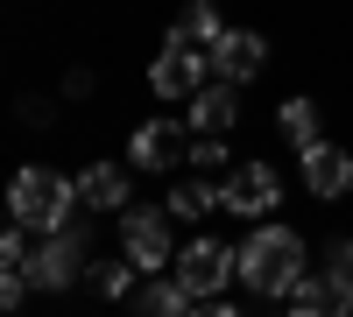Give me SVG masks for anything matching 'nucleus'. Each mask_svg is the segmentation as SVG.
Here are the masks:
<instances>
[{"mask_svg":"<svg viewBox=\"0 0 353 317\" xmlns=\"http://www.w3.org/2000/svg\"><path fill=\"white\" fill-rule=\"evenodd\" d=\"M85 197H78V177H57V169L43 162H21L14 184H8V219L28 226V233H64V226H78Z\"/></svg>","mask_w":353,"mask_h":317,"instance_id":"obj_1","label":"nucleus"},{"mask_svg":"<svg viewBox=\"0 0 353 317\" xmlns=\"http://www.w3.org/2000/svg\"><path fill=\"white\" fill-rule=\"evenodd\" d=\"M311 268H304V240L290 233V226H248V240H241V289H254V296H290L304 282Z\"/></svg>","mask_w":353,"mask_h":317,"instance_id":"obj_2","label":"nucleus"},{"mask_svg":"<svg viewBox=\"0 0 353 317\" xmlns=\"http://www.w3.org/2000/svg\"><path fill=\"white\" fill-rule=\"evenodd\" d=\"M170 275L184 282L198 303H219L226 282H241V247H226L219 233H198V240L176 247V268H170Z\"/></svg>","mask_w":353,"mask_h":317,"instance_id":"obj_3","label":"nucleus"},{"mask_svg":"<svg viewBox=\"0 0 353 317\" xmlns=\"http://www.w3.org/2000/svg\"><path fill=\"white\" fill-rule=\"evenodd\" d=\"M205 85H212V50L163 36L156 64H149V92H156V99H198Z\"/></svg>","mask_w":353,"mask_h":317,"instance_id":"obj_4","label":"nucleus"},{"mask_svg":"<svg viewBox=\"0 0 353 317\" xmlns=\"http://www.w3.org/2000/svg\"><path fill=\"white\" fill-rule=\"evenodd\" d=\"M121 254H128L141 275H170V268H176L170 212H156V205H128V212H121Z\"/></svg>","mask_w":353,"mask_h":317,"instance_id":"obj_5","label":"nucleus"},{"mask_svg":"<svg viewBox=\"0 0 353 317\" xmlns=\"http://www.w3.org/2000/svg\"><path fill=\"white\" fill-rule=\"evenodd\" d=\"M85 268H92V261H85V233H78V226H64V233H36V254H28V282H36L43 296L71 289Z\"/></svg>","mask_w":353,"mask_h":317,"instance_id":"obj_6","label":"nucleus"},{"mask_svg":"<svg viewBox=\"0 0 353 317\" xmlns=\"http://www.w3.org/2000/svg\"><path fill=\"white\" fill-rule=\"evenodd\" d=\"M276 205H283V177L269 162H233L226 169V212L233 219H276Z\"/></svg>","mask_w":353,"mask_h":317,"instance_id":"obj_7","label":"nucleus"},{"mask_svg":"<svg viewBox=\"0 0 353 317\" xmlns=\"http://www.w3.org/2000/svg\"><path fill=\"white\" fill-rule=\"evenodd\" d=\"M261 71H269V36H254V28H226V36L212 43V78L248 85Z\"/></svg>","mask_w":353,"mask_h":317,"instance_id":"obj_8","label":"nucleus"},{"mask_svg":"<svg viewBox=\"0 0 353 317\" xmlns=\"http://www.w3.org/2000/svg\"><path fill=\"white\" fill-rule=\"evenodd\" d=\"M128 162L134 169H176V162H191V141H184V127H170V120H141L128 134Z\"/></svg>","mask_w":353,"mask_h":317,"instance_id":"obj_9","label":"nucleus"},{"mask_svg":"<svg viewBox=\"0 0 353 317\" xmlns=\"http://www.w3.org/2000/svg\"><path fill=\"white\" fill-rule=\"evenodd\" d=\"M297 162H304V190L311 197H346L353 190V155L339 141H318V149H304Z\"/></svg>","mask_w":353,"mask_h":317,"instance_id":"obj_10","label":"nucleus"},{"mask_svg":"<svg viewBox=\"0 0 353 317\" xmlns=\"http://www.w3.org/2000/svg\"><path fill=\"white\" fill-rule=\"evenodd\" d=\"M128 169H134V162H85V169H78L85 212H128V190H134Z\"/></svg>","mask_w":353,"mask_h":317,"instance_id":"obj_11","label":"nucleus"},{"mask_svg":"<svg viewBox=\"0 0 353 317\" xmlns=\"http://www.w3.org/2000/svg\"><path fill=\"white\" fill-rule=\"evenodd\" d=\"M233 113H241V85L212 78V85H205V92L184 106V127H191V134H226V127H233Z\"/></svg>","mask_w":353,"mask_h":317,"instance_id":"obj_12","label":"nucleus"},{"mask_svg":"<svg viewBox=\"0 0 353 317\" xmlns=\"http://www.w3.org/2000/svg\"><path fill=\"white\" fill-rule=\"evenodd\" d=\"M163 212H170V219H212V212H226V177H205V184H176V190L163 197Z\"/></svg>","mask_w":353,"mask_h":317,"instance_id":"obj_13","label":"nucleus"},{"mask_svg":"<svg viewBox=\"0 0 353 317\" xmlns=\"http://www.w3.org/2000/svg\"><path fill=\"white\" fill-rule=\"evenodd\" d=\"M170 36H176V43L212 50V43L226 36V21H219V8H212V0H184V8H176V21H170Z\"/></svg>","mask_w":353,"mask_h":317,"instance_id":"obj_14","label":"nucleus"},{"mask_svg":"<svg viewBox=\"0 0 353 317\" xmlns=\"http://www.w3.org/2000/svg\"><path fill=\"white\" fill-rule=\"evenodd\" d=\"M276 134L290 141V149H318V141H325V120H318V106L311 99H283V113H276Z\"/></svg>","mask_w":353,"mask_h":317,"instance_id":"obj_15","label":"nucleus"},{"mask_svg":"<svg viewBox=\"0 0 353 317\" xmlns=\"http://www.w3.org/2000/svg\"><path fill=\"white\" fill-rule=\"evenodd\" d=\"M134 261H128V254H121V261H92V268H85V282H92V289L99 296H113V303H121V296H134Z\"/></svg>","mask_w":353,"mask_h":317,"instance_id":"obj_16","label":"nucleus"},{"mask_svg":"<svg viewBox=\"0 0 353 317\" xmlns=\"http://www.w3.org/2000/svg\"><path fill=\"white\" fill-rule=\"evenodd\" d=\"M191 162L205 169V177H219V169L233 162V155H226V134H191Z\"/></svg>","mask_w":353,"mask_h":317,"instance_id":"obj_17","label":"nucleus"},{"mask_svg":"<svg viewBox=\"0 0 353 317\" xmlns=\"http://www.w3.org/2000/svg\"><path fill=\"white\" fill-rule=\"evenodd\" d=\"M325 268H332V275H346V282H353V240H332V247H325Z\"/></svg>","mask_w":353,"mask_h":317,"instance_id":"obj_18","label":"nucleus"},{"mask_svg":"<svg viewBox=\"0 0 353 317\" xmlns=\"http://www.w3.org/2000/svg\"><path fill=\"white\" fill-rule=\"evenodd\" d=\"M191 317H248V310H241V303H226V296H219V303H198Z\"/></svg>","mask_w":353,"mask_h":317,"instance_id":"obj_19","label":"nucleus"},{"mask_svg":"<svg viewBox=\"0 0 353 317\" xmlns=\"http://www.w3.org/2000/svg\"><path fill=\"white\" fill-rule=\"evenodd\" d=\"M14 317H21V310H14Z\"/></svg>","mask_w":353,"mask_h":317,"instance_id":"obj_20","label":"nucleus"}]
</instances>
